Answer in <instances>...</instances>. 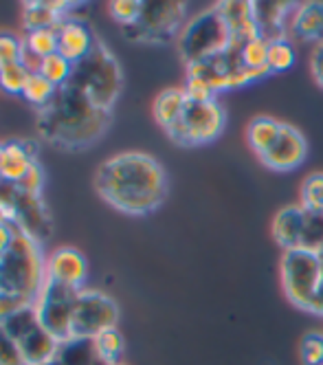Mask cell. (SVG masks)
Segmentation results:
<instances>
[{
    "label": "cell",
    "mask_w": 323,
    "mask_h": 365,
    "mask_svg": "<svg viewBox=\"0 0 323 365\" xmlns=\"http://www.w3.org/2000/svg\"><path fill=\"white\" fill-rule=\"evenodd\" d=\"M97 194L125 216H148L168 198V172L152 154L119 152L95 172Z\"/></svg>",
    "instance_id": "6da1fadb"
},
{
    "label": "cell",
    "mask_w": 323,
    "mask_h": 365,
    "mask_svg": "<svg viewBox=\"0 0 323 365\" xmlns=\"http://www.w3.org/2000/svg\"><path fill=\"white\" fill-rule=\"evenodd\" d=\"M111 123V110L97 108L84 93L64 84L58 88L56 97L38 110L36 130L48 145L64 152H79L103 139Z\"/></svg>",
    "instance_id": "7a4b0ae2"
},
{
    "label": "cell",
    "mask_w": 323,
    "mask_h": 365,
    "mask_svg": "<svg viewBox=\"0 0 323 365\" xmlns=\"http://www.w3.org/2000/svg\"><path fill=\"white\" fill-rule=\"evenodd\" d=\"M46 282V257L40 240L16 225L11 247L0 255V293L38 299Z\"/></svg>",
    "instance_id": "3957f363"
},
{
    "label": "cell",
    "mask_w": 323,
    "mask_h": 365,
    "mask_svg": "<svg viewBox=\"0 0 323 365\" xmlns=\"http://www.w3.org/2000/svg\"><path fill=\"white\" fill-rule=\"evenodd\" d=\"M68 84L75 86L79 93H84L97 108L113 113L123 91V71L108 44L97 38L91 53L73 64Z\"/></svg>",
    "instance_id": "277c9868"
},
{
    "label": "cell",
    "mask_w": 323,
    "mask_h": 365,
    "mask_svg": "<svg viewBox=\"0 0 323 365\" xmlns=\"http://www.w3.org/2000/svg\"><path fill=\"white\" fill-rule=\"evenodd\" d=\"M231 48V29L218 9H207L185 24L178 36V53L190 66L222 56Z\"/></svg>",
    "instance_id": "5b68a950"
},
{
    "label": "cell",
    "mask_w": 323,
    "mask_h": 365,
    "mask_svg": "<svg viewBox=\"0 0 323 365\" xmlns=\"http://www.w3.org/2000/svg\"><path fill=\"white\" fill-rule=\"evenodd\" d=\"M323 282V259L314 251L292 249L282 257V286L288 302L302 310H310Z\"/></svg>",
    "instance_id": "8992f818"
},
{
    "label": "cell",
    "mask_w": 323,
    "mask_h": 365,
    "mask_svg": "<svg viewBox=\"0 0 323 365\" xmlns=\"http://www.w3.org/2000/svg\"><path fill=\"white\" fill-rule=\"evenodd\" d=\"M225 125H227V110L218 99L207 103L187 101L183 117L172 128H168L165 133L176 145L196 148L218 139L225 133Z\"/></svg>",
    "instance_id": "52a82bcc"
},
{
    "label": "cell",
    "mask_w": 323,
    "mask_h": 365,
    "mask_svg": "<svg viewBox=\"0 0 323 365\" xmlns=\"http://www.w3.org/2000/svg\"><path fill=\"white\" fill-rule=\"evenodd\" d=\"M187 5L178 0H156V3H143L141 18L123 27V36L130 42L141 44H165L174 36H180L185 27Z\"/></svg>",
    "instance_id": "ba28073f"
},
{
    "label": "cell",
    "mask_w": 323,
    "mask_h": 365,
    "mask_svg": "<svg viewBox=\"0 0 323 365\" xmlns=\"http://www.w3.org/2000/svg\"><path fill=\"white\" fill-rule=\"evenodd\" d=\"M77 295H79L77 289L46 279L36 304H34L40 326L56 339L58 344L71 341L73 312H75Z\"/></svg>",
    "instance_id": "9c48e42d"
},
{
    "label": "cell",
    "mask_w": 323,
    "mask_h": 365,
    "mask_svg": "<svg viewBox=\"0 0 323 365\" xmlns=\"http://www.w3.org/2000/svg\"><path fill=\"white\" fill-rule=\"evenodd\" d=\"M0 328H3L18 344L26 365H40V363L58 359V352H60L62 344H58L56 339H53L40 326L34 306L16 312V315L11 319H7Z\"/></svg>",
    "instance_id": "30bf717a"
},
{
    "label": "cell",
    "mask_w": 323,
    "mask_h": 365,
    "mask_svg": "<svg viewBox=\"0 0 323 365\" xmlns=\"http://www.w3.org/2000/svg\"><path fill=\"white\" fill-rule=\"evenodd\" d=\"M119 306L117 302L95 289H82L75 302L71 339H93L101 332L117 328Z\"/></svg>",
    "instance_id": "8fae6325"
},
{
    "label": "cell",
    "mask_w": 323,
    "mask_h": 365,
    "mask_svg": "<svg viewBox=\"0 0 323 365\" xmlns=\"http://www.w3.org/2000/svg\"><path fill=\"white\" fill-rule=\"evenodd\" d=\"M306 156H308V143H306L304 135L294 125L282 123L277 141L264 156H260V159L266 168H271V170L292 172L306 161Z\"/></svg>",
    "instance_id": "7c38bea8"
},
{
    "label": "cell",
    "mask_w": 323,
    "mask_h": 365,
    "mask_svg": "<svg viewBox=\"0 0 323 365\" xmlns=\"http://www.w3.org/2000/svg\"><path fill=\"white\" fill-rule=\"evenodd\" d=\"M88 277V262L82 251L60 247L46 257V279L82 291Z\"/></svg>",
    "instance_id": "4fadbf2b"
},
{
    "label": "cell",
    "mask_w": 323,
    "mask_h": 365,
    "mask_svg": "<svg viewBox=\"0 0 323 365\" xmlns=\"http://www.w3.org/2000/svg\"><path fill=\"white\" fill-rule=\"evenodd\" d=\"M95 40L97 38L91 34L88 24L71 16L58 27V53L66 58L71 64H77L91 53Z\"/></svg>",
    "instance_id": "5bb4252c"
},
{
    "label": "cell",
    "mask_w": 323,
    "mask_h": 365,
    "mask_svg": "<svg viewBox=\"0 0 323 365\" xmlns=\"http://www.w3.org/2000/svg\"><path fill=\"white\" fill-rule=\"evenodd\" d=\"M36 143L29 141H7L0 143V180L18 185L36 163Z\"/></svg>",
    "instance_id": "9a60e30c"
},
{
    "label": "cell",
    "mask_w": 323,
    "mask_h": 365,
    "mask_svg": "<svg viewBox=\"0 0 323 365\" xmlns=\"http://www.w3.org/2000/svg\"><path fill=\"white\" fill-rule=\"evenodd\" d=\"M71 3H48V0H31V3L22 5V27L26 34L42 31V29H56L71 18L68 9Z\"/></svg>",
    "instance_id": "2e32d148"
},
{
    "label": "cell",
    "mask_w": 323,
    "mask_h": 365,
    "mask_svg": "<svg viewBox=\"0 0 323 365\" xmlns=\"http://www.w3.org/2000/svg\"><path fill=\"white\" fill-rule=\"evenodd\" d=\"M302 225H304V207L302 205H288V207H284V210H280L275 214L273 225H271L273 240L284 251L299 249Z\"/></svg>",
    "instance_id": "e0dca14e"
},
{
    "label": "cell",
    "mask_w": 323,
    "mask_h": 365,
    "mask_svg": "<svg viewBox=\"0 0 323 365\" xmlns=\"http://www.w3.org/2000/svg\"><path fill=\"white\" fill-rule=\"evenodd\" d=\"M288 34L304 42L323 40V3H304L292 11Z\"/></svg>",
    "instance_id": "ac0fdd59"
},
{
    "label": "cell",
    "mask_w": 323,
    "mask_h": 365,
    "mask_svg": "<svg viewBox=\"0 0 323 365\" xmlns=\"http://www.w3.org/2000/svg\"><path fill=\"white\" fill-rule=\"evenodd\" d=\"M290 9V3H253V18L262 36L268 40L286 38V16Z\"/></svg>",
    "instance_id": "d6986e66"
},
{
    "label": "cell",
    "mask_w": 323,
    "mask_h": 365,
    "mask_svg": "<svg viewBox=\"0 0 323 365\" xmlns=\"http://www.w3.org/2000/svg\"><path fill=\"white\" fill-rule=\"evenodd\" d=\"M185 108H187V95H185V91L183 88H165L163 93L156 95L152 113H154L156 123L163 130H168V128H172L183 117Z\"/></svg>",
    "instance_id": "ffe728a7"
},
{
    "label": "cell",
    "mask_w": 323,
    "mask_h": 365,
    "mask_svg": "<svg viewBox=\"0 0 323 365\" xmlns=\"http://www.w3.org/2000/svg\"><path fill=\"white\" fill-rule=\"evenodd\" d=\"M282 123L273 117H255L247 128V141L257 156H264L280 137Z\"/></svg>",
    "instance_id": "44dd1931"
},
{
    "label": "cell",
    "mask_w": 323,
    "mask_h": 365,
    "mask_svg": "<svg viewBox=\"0 0 323 365\" xmlns=\"http://www.w3.org/2000/svg\"><path fill=\"white\" fill-rule=\"evenodd\" d=\"M58 361L62 365H106L91 339H71V341L60 346Z\"/></svg>",
    "instance_id": "7402d4cb"
},
{
    "label": "cell",
    "mask_w": 323,
    "mask_h": 365,
    "mask_svg": "<svg viewBox=\"0 0 323 365\" xmlns=\"http://www.w3.org/2000/svg\"><path fill=\"white\" fill-rule=\"evenodd\" d=\"M93 344H95V350H97L99 359L106 365H117V363H121V356L125 352V339L119 332V328H111V330L101 332L99 336L93 339Z\"/></svg>",
    "instance_id": "603a6c76"
},
{
    "label": "cell",
    "mask_w": 323,
    "mask_h": 365,
    "mask_svg": "<svg viewBox=\"0 0 323 365\" xmlns=\"http://www.w3.org/2000/svg\"><path fill=\"white\" fill-rule=\"evenodd\" d=\"M268 46H271V40L264 38V36H257L253 40H249L245 46L240 48V60L247 68L251 71H266L271 73L268 68Z\"/></svg>",
    "instance_id": "cb8c5ba5"
},
{
    "label": "cell",
    "mask_w": 323,
    "mask_h": 365,
    "mask_svg": "<svg viewBox=\"0 0 323 365\" xmlns=\"http://www.w3.org/2000/svg\"><path fill=\"white\" fill-rule=\"evenodd\" d=\"M299 249L319 253L323 249V212H308L304 210V225Z\"/></svg>",
    "instance_id": "d4e9b609"
},
{
    "label": "cell",
    "mask_w": 323,
    "mask_h": 365,
    "mask_svg": "<svg viewBox=\"0 0 323 365\" xmlns=\"http://www.w3.org/2000/svg\"><path fill=\"white\" fill-rule=\"evenodd\" d=\"M56 93H58V86H53L40 73H36L29 77V82H26V86L22 91V99L26 103H31V106H36L38 110H42L46 103L56 97Z\"/></svg>",
    "instance_id": "484cf974"
},
{
    "label": "cell",
    "mask_w": 323,
    "mask_h": 365,
    "mask_svg": "<svg viewBox=\"0 0 323 365\" xmlns=\"http://www.w3.org/2000/svg\"><path fill=\"white\" fill-rule=\"evenodd\" d=\"M294 46L288 38H277L271 40V46H268V68L271 73H284L288 68L294 66Z\"/></svg>",
    "instance_id": "4316f807"
},
{
    "label": "cell",
    "mask_w": 323,
    "mask_h": 365,
    "mask_svg": "<svg viewBox=\"0 0 323 365\" xmlns=\"http://www.w3.org/2000/svg\"><path fill=\"white\" fill-rule=\"evenodd\" d=\"M40 75L44 77V80H48L53 86L60 88V86L68 84L71 75H73V64L66 58H62L60 53H53V56L42 60Z\"/></svg>",
    "instance_id": "83f0119b"
},
{
    "label": "cell",
    "mask_w": 323,
    "mask_h": 365,
    "mask_svg": "<svg viewBox=\"0 0 323 365\" xmlns=\"http://www.w3.org/2000/svg\"><path fill=\"white\" fill-rule=\"evenodd\" d=\"M24 46L34 51L38 58H48L58 53V27L56 29H42V31H31L24 36Z\"/></svg>",
    "instance_id": "f1b7e54d"
},
{
    "label": "cell",
    "mask_w": 323,
    "mask_h": 365,
    "mask_svg": "<svg viewBox=\"0 0 323 365\" xmlns=\"http://www.w3.org/2000/svg\"><path fill=\"white\" fill-rule=\"evenodd\" d=\"M31 73L26 71L20 62L0 66V91L7 95H22L26 82H29Z\"/></svg>",
    "instance_id": "f546056e"
},
{
    "label": "cell",
    "mask_w": 323,
    "mask_h": 365,
    "mask_svg": "<svg viewBox=\"0 0 323 365\" xmlns=\"http://www.w3.org/2000/svg\"><path fill=\"white\" fill-rule=\"evenodd\" d=\"M302 207L308 212H323V174H308L302 182Z\"/></svg>",
    "instance_id": "4dcf8cb0"
},
{
    "label": "cell",
    "mask_w": 323,
    "mask_h": 365,
    "mask_svg": "<svg viewBox=\"0 0 323 365\" xmlns=\"http://www.w3.org/2000/svg\"><path fill=\"white\" fill-rule=\"evenodd\" d=\"M108 9H111L113 20L123 24V27H130V24H134L141 18L143 3L141 0H113V3L108 5Z\"/></svg>",
    "instance_id": "1f68e13d"
},
{
    "label": "cell",
    "mask_w": 323,
    "mask_h": 365,
    "mask_svg": "<svg viewBox=\"0 0 323 365\" xmlns=\"http://www.w3.org/2000/svg\"><path fill=\"white\" fill-rule=\"evenodd\" d=\"M187 101H194V103H207V101H215V93L202 77H194V75H187V82L183 86Z\"/></svg>",
    "instance_id": "d6a6232c"
},
{
    "label": "cell",
    "mask_w": 323,
    "mask_h": 365,
    "mask_svg": "<svg viewBox=\"0 0 323 365\" xmlns=\"http://www.w3.org/2000/svg\"><path fill=\"white\" fill-rule=\"evenodd\" d=\"M302 359L306 365H323V334L308 332L302 339Z\"/></svg>",
    "instance_id": "836d02e7"
},
{
    "label": "cell",
    "mask_w": 323,
    "mask_h": 365,
    "mask_svg": "<svg viewBox=\"0 0 323 365\" xmlns=\"http://www.w3.org/2000/svg\"><path fill=\"white\" fill-rule=\"evenodd\" d=\"M22 40L11 34H0V66L18 64L22 56Z\"/></svg>",
    "instance_id": "e575fe53"
},
{
    "label": "cell",
    "mask_w": 323,
    "mask_h": 365,
    "mask_svg": "<svg viewBox=\"0 0 323 365\" xmlns=\"http://www.w3.org/2000/svg\"><path fill=\"white\" fill-rule=\"evenodd\" d=\"M34 304H36L34 299L11 295V293H0V326H3L7 319H11L16 312L24 310V308H31Z\"/></svg>",
    "instance_id": "d590c367"
},
{
    "label": "cell",
    "mask_w": 323,
    "mask_h": 365,
    "mask_svg": "<svg viewBox=\"0 0 323 365\" xmlns=\"http://www.w3.org/2000/svg\"><path fill=\"white\" fill-rule=\"evenodd\" d=\"M0 365H26L18 344L0 328Z\"/></svg>",
    "instance_id": "8d00e7d4"
},
{
    "label": "cell",
    "mask_w": 323,
    "mask_h": 365,
    "mask_svg": "<svg viewBox=\"0 0 323 365\" xmlns=\"http://www.w3.org/2000/svg\"><path fill=\"white\" fill-rule=\"evenodd\" d=\"M18 187H20L24 194H29V196H34V198H40L42 187H44V172H42V168H40L38 161L29 168V172L24 174V178L18 182Z\"/></svg>",
    "instance_id": "74e56055"
},
{
    "label": "cell",
    "mask_w": 323,
    "mask_h": 365,
    "mask_svg": "<svg viewBox=\"0 0 323 365\" xmlns=\"http://www.w3.org/2000/svg\"><path fill=\"white\" fill-rule=\"evenodd\" d=\"M310 71L314 82L323 88V40L319 44H314L312 48V56H310Z\"/></svg>",
    "instance_id": "f35d334b"
},
{
    "label": "cell",
    "mask_w": 323,
    "mask_h": 365,
    "mask_svg": "<svg viewBox=\"0 0 323 365\" xmlns=\"http://www.w3.org/2000/svg\"><path fill=\"white\" fill-rule=\"evenodd\" d=\"M24 44V42H22ZM20 64L29 71L31 75H36V73H40V68H42V58H38L34 51H29L26 46H22V56H20Z\"/></svg>",
    "instance_id": "ab89813d"
},
{
    "label": "cell",
    "mask_w": 323,
    "mask_h": 365,
    "mask_svg": "<svg viewBox=\"0 0 323 365\" xmlns=\"http://www.w3.org/2000/svg\"><path fill=\"white\" fill-rule=\"evenodd\" d=\"M14 236H16V225H9L5 220H0V255H3L11 247Z\"/></svg>",
    "instance_id": "60d3db41"
},
{
    "label": "cell",
    "mask_w": 323,
    "mask_h": 365,
    "mask_svg": "<svg viewBox=\"0 0 323 365\" xmlns=\"http://www.w3.org/2000/svg\"><path fill=\"white\" fill-rule=\"evenodd\" d=\"M310 312H314V315H323V282L319 286V293L314 295V299L310 304Z\"/></svg>",
    "instance_id": "b9f144b4"
},
{
    "label": "cell",
    "mask_w": 323,
    "mask_h": 365,
    "mask_svg": "<svg viewBox=\"0 0 323 365\" xmlns=\"http://www.w3.org/2000/svg\"><path fill=\"white\" fill-rule=\"evenodd\" d=\"M40 365H62L58 359H53V361H46V363H40Z\"/></svg>",
    "instance_id": "7bdbcfd3"
},
{
    "label": "cell",
    "mask_w": 323,
    "mask_h": 365,
    "mask_svg": "<svg viewBox=\"0 0 323 365\" xmlns=\"http://www.w3.org/2000/svg\"><path fill=\"white\" fill-rule=\"evenodd\" d=\"M319 255H321V259H323V249H321V251H319Z\"/></svg>",
    "instance_id": "ee69618b"
},
{
    "label": "cell",
    "mask_w": 323,
    "mask_h": 365,
    "mask_svg": "<svg viewBox=\"0 0 323 365\" xmlns=\"http://www.w3.org/2000/svg\"><path fill=\"white\" fill-rule=\"evenodd\" d=\"M117 365H125V363H117Z\"/></svg>",
    "instance_id": "f6af8a7d"
}]
</instances>
